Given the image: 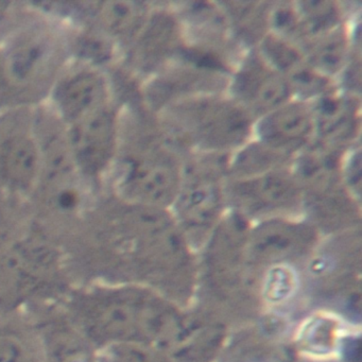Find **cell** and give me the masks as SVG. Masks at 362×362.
<instances>
[{
    "label": "cell",
    "instance_id": "9a60e30c",
    "mask_svg": "<svg viewBox=\"0 0 362 362\" xmlns=\"http://www.w3.org/2000/svg\"><path fill=\"white\" fill-rule=\"evenodd\" d=\"M103 24L118 35L132 33L141 22V9L136 4L107 3L101 8Z\"/></svg>",
    "mask_w": 362,
    "mask_h": 362
},
{
    "label": "cell",
    "instance_id": "2e32d148",
    "mask_svg": "<svg viewBox=\"0 0 362 362\" xmlns=\"http://www.w3.org/2000/svg\"><path fill=\"white\" fill-rule=\"evenodd\" d=\"M0 362H37L28 341L16 330L0 328Z\"/></svg>",
    "mask_w": 362,
    "mask_h": 362
},
{
    "label": "cell",
    "instance_id": "9c48e42d",
    "mask_svg": "<svg viewBox=\"0 0 362 362\" xmlns=\"http://www.w3.org/2000/svg\"><path fill=\"white\" fill-rule=\"evenodd\" d=\"M262 135L271 145L294 148L300 145L311 130V119L304 109L290 107L273 114L262 126Z\"/></svg>",
    "mask_w": 362,
    "mask_h": 362
},
{
    "label": "cell",
    "instance_id": "8fae6325",
    "mask_svg": "<svg viewBox=\"0 0 362 362\" xmlns=\"http://www.w3.org/2000/svg\"><path fill=\"white\" fill-rule=\"evenodd\" d=\"M266 46L267 52L272 61L289 75L296 86L313 93L325 86V81L307 67L304 60L293 49L272 39L266 42Z\"/></svg>",
    "mask_w": 362,
    "mask_h": 362
},
{
    "label": "cell",
    "instance_id": "ba28073f",
    "mask_svg": "<svg viewBox=\"0 0 362 362\" xmlns=\"http://www.w3.org/2000/svg\"><path fill=\"white\" fill-rule=\"evenodd\" d=\"M52 52V43L44 37H30L18 44L7 60L10 78L18 83L33 81L47 69Z\"/></svg>",
    "mask_w": 362,
    "mask_h": 362
},
{
    "label": "cell",
    "instance_id": "6da1fadb",
    "mask_svg": "<svg viewBox=\"0 0 362 362\" xmlns=\"http://www.w3.org/2000/svg\"><path fill=\"white\" fill-rule=\"evenodd\" d=\"M66 319L100 353L118 345H146L164 327V309L149 292L97 283L71 292Z\"/></svg>",
    "mask_w": 362,
    "mask_h": 362
},
{
    "label": "cell",
    "instance_id": "e0dca14e",
    "mask_svg": "<svg viewBox=\"0 0 362 362\" xmlns=\"http://www.w3.org/2000/svg\"><path fill=\"white\" fill-rule=\"evenodd\" d=\"M13 243L14 241L10 238V232L7 226L3 224V222H0V256L3 255Z\"/></svg>",
    "mask_w": 362,
    "mask_h": 362
},
{
    "label": "cell",
    "instance_id": "30bf717a",
    "mask_svg": "<svg viewBox=\"0 0 362 362\" xmlns=\"http://www.w3.org/2000/svg\"><path fill=\"white\" fill-rule=\"evenodd\" d=\"M45 354L48 362H94L92 345L65 319L46 332Z\"/></svg>",
    "mask_w": 362,
    "mask_h": 362
},
{
    "label": "cell",
    "instance_id": "5b68a950",
    "mask_svg": "<svg viewBox=\"0 0 362 362\" xmlns=\"http://www.w3.org/2000/svg\"><path fill=\"white\" fill-rule=\"evenodd\" d=\"M238 94L258 110L271 109L287 96L288 88L281 78L257 63L243 69L237 82Z\"/></svg>",
    "mask_w": 362,
    "mask_h": 362
},
{
    "label": "cell",
    "instance_id": "7a4b0ae2",
    "mask_svg": "<svg viewBox=\"0 0 362 362\" xmlns=\"http://www.w3.org/2000/svg\"><path fill=\"white\" fill-rule=\"evenodd\" d=\"M62 270L60 252L47 241H14L0 256V313L13 310L47 291Z\"/></svg>",
    "mask_w": 362,
    "mask_h": 362
},
{
    "label": "cell",
    "instance_id": "5bb4252c",
    "mask_svg": "<svg viewBox=\"0 0 362 362\" xmlns=\"http://www.w3.org/2000/svg\"><path fill=\"white\" fill-rule=\"evenodd\" d=\"M317 114L320 129L325 136L338 139L351 130V111L344 101L326 99L320 105Z\"/></svg>",
    "mask_w": 362,
    "mask_h": 362
},
{
    "label": "cell",
    "instance_id": "8992f818",
    "mask_svg": "<svg viewBox=\"0 0 362 362\" xmlns=\"http://www.w3.org/2000/svg\"><path fill=\"white\" fill-rule=\"evenodd\" d=\"M175 180L177 173L168 158L141 160L131 171L132 187L139 196L150 201L168 200L173 197Z\"/></svg>",
    "mask_w": 362,
    "mask_h": 362
},
{
    "label": "cell",
    "instance_id": "52a82bcc",
    "mask_svg": "<svg viewBox=\"0 0 362 362\" xmlns=\"http://www.w3.org/2000/svg\"><path fill=\"white\" fill-rule=\"evenodd\" d=\"M0 169L14 187H28L37 175V151L35 144L25 136L11 137L4 144Z\"/></svg>",
    "mask_w": 362,
    "mask_h": 362
},
{
    "label": "cell",
    "instance_id": "4fadbf2b",
    "mask_svg": "<svg viewBox=\"0 0 362 362\" xmlns=\"http://www.w3.org/2000/svg\"><path fill=\"white\" fill-rule=\"evenodd\" d=\"M219 204V192L211 182H197L187 188L182 199L184 215L194 226H204L213 219Z\"/></svg>",
    "mask_w": 362,
    "mask_h": 362
},
{
    "label": "cell",
    "instance_id": "7c38bea8",
    "mask_svg": "<svg viewBox=\"0 0 362 362\" xmlns=\"http://www.w3.org/2000/svg\"><path fill=\"white\" fill-rule=\"evenodd\" d=\"M239 196L250 206H275L287 203L296 194L289 180L279 175H269L239 186Z\"/></svg>",
    "mask_w": 362,
    "mask_h": 362
},
{
    "label": "cell",
    "instance_id": "3957f363",
    "mask_svg": "<svg viewBox=\"0 0 362 362\" xmlns=\"http://www.w3.org/2000/svg\"><path fill=\"white\" fill-rule=\"evenodd\" d=\"M74 124L71 146L76 160L88 173H98L107 164L113 149V117L100 107Z\"/></svg>",
    "mask_w": 362,
    "mask_h": 362
},
{
    "label": "cell",
    "instance_id": "277c9868",
    "mask_svg": "<svg viewBox=\"0 0 362 362\" xmlns=\"http://www.w3.org/2000/svg\"><path fill=\"white\" fill-rule=\"evenodd\" d=\"M103 96L100 78L88 71L71 76L57 90V101L63 115L74 124L100 109Z\"/></svg>",
    "mask_w": 362,
    "mask_h": 362
}]
</instances>
